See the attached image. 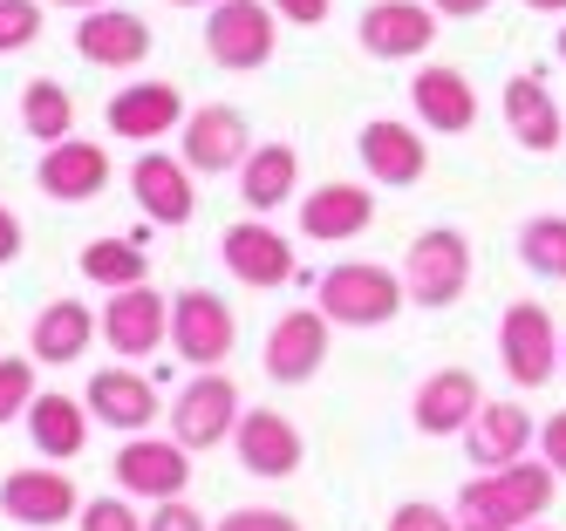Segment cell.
I'll return each instance as SVG.
<instances>
[{
    "label": "cell",
    "instance_id": "4dcf8cb0",
    "mask_svg": "<svg viewBox=\"0 0 566 531\" xmlns=\"http://www.w3.org/2000/svg\"><path fill=\"white\" fill-rule=\"evenodd\" d=\"M21 130H28L34 144H62V137L75 130V96L62 89L55 75H34L28 89H21Z\"/></svg>",
    "mask_w": 566,
    "mask_h": 531
},
{
    "label": "cell",
    "instance_id": "f35d334b",
    "mask_svg": "<svg viewBox=\"0 0 566 531\" xmlns=\"http://www.w3.org/2000/svg\"><path fill=\"white\" fill-rule=\"evenodd\" d=\"M539 457L553 464V477H566V408H553L539 423Z\"/></svg>",
    "mask_w": 566,
    "mask_h": 531
},
{
    "label": "cell",
    "instance_id": "e0dca14e",
    "mask_svg": "<svg viewBox=\"0 0 566 531\" xmlns=\"http://www.w3.org/2000/svg\"><path fill=\"white\" fill-rule=\"evenodd\" d=\"M83 402H90V416L103 429H116V436H144L157 416H165V395H157V382L137 375V368H96Z\"/></svg>",
    "mask_w": 566,
    "mask_h": 531
},
{
    "label": "cell",
    "instance_id": "60d3db41",
    "mask_svg": "<svg viewBox=\"0 0 566 531\" xmlns=\"http://www.w3.org/2000/svg\"><path fill=\"white\" fill-rule=\"evenodd\" d=\"M21 245H28V232H21V219L0 204V266H14L21 259Z\"/></svg>",
    "mask_w": 566,
    "mask_h": 531
},
{
    "label": "cell",
    "instance_id": "603a6c76",
    "mask_svg": "<svg viewBox=\"0 0 566 531\" xmlns=\"http://www.w3.org/2000/svg\"><path fill=\"white\" fill-rule=\"evenodd\" d=\"M478 408H484V389H478L471 368H437V375H423L417 395H410V423L423 436H464Z\"/></svg>",
    "mask_w": 566,
    "mask_h": 531
},
{
    "label": "cell",
    "instance_id": "e575fe53",
    "mask_svg": "<svg viewBox=\"0 0 566 531\" xmlns=\"http://www.w3.org/2000/svg\"><path fill=\"white\" fill-rule=\"evenodd\" d=\"M137 498H124V490H103V498H83V511H75V531H144V518L130 511Z\"/></svg>",
    "mask_w": 566,
    "mask_h": 531
},
{
    "label": "cell",
    "instance_id": "6da1fadb",
    "mask_svg": "<svg viewBox=\"0 0 566 531\" xmlns=\"http://www.w3.org/2000/svg\"><path fill=\"white\" fill-rule=\"evenodd\" d=\"M553 464L546 457H518L505 470H478L464 490H458V531H525V524H539L546 505H553Z\"/></svg>",
    "mask_w": 566,
    "mask_h": 531
},
{
    "label": "cell",
    "instance_id": "ac0fdd59",
    "mask_svg": "<svg viewBox=\"0 0 566 531\" xmlns=\"http://www.w3.org/2000/svg\"><path fill=\"white\" fill-rule=\"evenodd\" d=\"M232 457H239V470H247V477L280 484V477L301 470L307 443H301V429L280 416V408H247V416H239V429H232Z\"/></svg>",
    "mask_w": 566,
    "mask_h": 531
},
{
    "label": "cell",
    "instance_id": "bcb514c9",
    "mask_svg": "<svg viewBox=\"0 0 566 531\" xmlns=\"http://www.w3.org/2000/svg\"><path fill=\"white\" fill-rule=\"evenodd\" d=\"M559 62H566V28H559Z\"/></svg>",
    "mask_w": 566,
    "mask_h": 531
},
{
    "label": "cell",
    "instance_id": "d590c367",
    "mask_svg": "<svg viewBox=\"0 0 566 531\" xmlns=\"http://www.w3.org/2000/svg\"><path fill=\"white\" fill-rule=\"evenodd\" d=\"M212 531H301V518H287V511H266V505H239V511H226Z\"/></svg>",
    "mask_w": 566,
    "mask_h": 531
},
{
    "label": "cell",
    "instance_id": "52a82bcc",
    "mask_svg": "<svg viewBox=\"0 0 566 531\" xmlns=\"http://www.w3.org/2000/svg\"><path fill=\"white\" fill-rule=\"evenodd\" d=\"M559 327L539 300H512L499 314V368H505V382L512 389H546L553 382V368H559Z\"/></svg>",
    "mask_w": 566,
    "mask_h": 531
},
{
    "label": "cell",
    "instance_id": "836d02e7",
    "mask_svg": "<svg viewBox=\"0 0 566 531\" xmlns=\"http://www.w3.org/2000/svg\"><path fill=\"white\" fill-rule=\"evenodd\" d=\"M42 8L49 0H0V55H21L42 41Z\"/></svg>",
    "mask_w": 566,
    "mask_h": 531
},
{
    "label": "cell",
    "instance_id": "277c9868",
    "mask_svg": "<svg viewBox=\"0 0 566 531\" xmlns=\"http://www.w3.org/2000/svg\"><path fill=\"white\" fill-rule=\"evenodd\" d=\"M273 41H280V14L273 0H219L206 8V55L232 75H253L273 62Z\"/></svg>",
    "mask_w": 566,
    "mask_h": 531
},
{
    "label": "cell",
    "instance_id": "7c38bea8",
    "mask_svg": "<svg viewBox=\"0 0 566 531\" xmlns=\"http://www.w3.org/2000/svg\"><path fill=\"white\" fill-rule=\"evenodd\" d=\"M96 320H103V341H109L116 354H124V361H144V354L165 348V334H171V300L157 294L150 279H137V286H116Z\"/></svg>",
    "mask_w": 566,
    "mask_h": 531
},
{
    "label": "cell",
    "instance_id": "f546056e",
    "mask_svg": "<svg viewBox=\"0 0 566 531\" xmlns=\"http://www.w3.org/2000/svg\"><path fill=\"white\" fill-rule=\"evenodd\" d=\"M75 266H83V279H90V286H103V294L150 279V253H144V238H90Z\"/></svg>",
    "mask_w": 566,
    "mask_h": 531
},
{
    "label": "cell",
    "instance_id": "9c48e42d",
    "mask_svg": "<svg viewBox=\"0 0 566 531\" xmlns=\"http://www.w3.org/2000/svg\"><path fill=\"white\" fill-rule=\"evenodd\" d=\"M0 511H8V524H21V531H55V524H69L83 511V490H75V477L62 464H28V470L0 477Z\"/></svg>",
    "mask_w": 566,
    "mask_h": 531
},
{
    "label": "cell",
    "instance_id": "5bb4252c",
    "mask_svg": "<svg viewBox=\"0 0 566 531\" xmlns=\"http://www.w3.org/2000/svg\"><path fill=\"white\" fill-rule=\"evenodd\" d=\"M219 259L239 286H253V294H273V286L294 279V245L287 232H273L266 219H239L219 232Z\"/></svg>",
    "mask_w": 566,
    "mask_h": 531
},
{
    "label": "cell",
    "instance_id": "ffe728a7",
    "mask_svg": "<svg viewBox=\"0 0 566 531\" xmlns=\"http://www.w3.org/2000/svg\"><path fill=\"white\" fill-rule=\"evenodd\" d=\"M34 184H42V198H55V204H90V198L109 184V150H103V144H90V137L42 144Z\"/></svg>",
    "mask_w": 566,
    "mask_h": 531
},
{
    "label": "cell",
    "instance_id": "cb8c5ba5",
    "mask_svg": "<svg viewBox=\"0 0 566 531\" xmlns=\"http://www.w3.org/2000/svg\"><path fill=\"white\" fill-rule=\"evenodd\" d=\"M376 225V191L369 184H314L301 198V238H321V245H342V238H361Z\"/></svg>",
    "mask_w": 566,
    "mask_h": 531
},
{
    "label": "cell",
    "instance_id": "44dd1931",
    "mask_svg": "<svg viewBox=\"0 0 566 531\" xmlns=\"http://www.w3.org/2000/svg\"><path fill=\"white\" fill-rule=\"evenodd\" d=\"M533 449H539V423L525 416V402H484L464 429V457L478 470H505L518 457H533Z\"/></svg>",
    "mask_w": 566,
    "mask_h": 531
},
{
    "label": "cell",
    "instance_id": "484cf974",
    "mask_svg": "<svg viewBox=\"0 0 566 531\" xmlns=\"http://www.w3.org/2000/svg\"><path fill=\"white\" fill-rule=\"evenodd\" d=\"M96 341H103V320H96L83 300H55V307L34 314V327H28V354L42 361V368H69V361H83Z\"/></svg>",
    "mask_w": 566,
    "mask_h": 531
},
{
    "label": "cell",
    "instance_id": "7dc6e473",
    "mask_svg": "<svg viewBox=\"0 0 566 531\" xmlns=\"http://www.w3.org/2000/svg\"><path fill=\"white\" fill-rule=\"evenodd\" d=\"M525 531H553V524H546V518H539V524H525Z\"/></svg>",
    "mask_w": 566,
    "mask_h": 531
},
{
    "label": "cell",
    "instance_id": "4fadbf2b",
    "mask_svg": "<svg viewBox=\"0 0 566 531\" xmlns=\"http://www.w3.org/2000/svg\"><path fill=\"white\" fill-rule=\"evenodd\" d=\"M191 178H198V171H191L185 157L144 144L137 163H130V198H137V212H144L150 225H191V212H198V184H191Z\"/></svg>",
    "mask_w": 566,
    "mask_h": 531
},
{
    "label": "cell",
    "instance_id": "d6a6232c",
    "mask_svg": "<svg viewBox=\"0 0 566 531\" xmlns=\"http://www.w3.org/2000/svg\"><path fill=\"white\" fill-rule=\"evenodd\" d=\"M34 368H42L34 354H0V429L21 423V416H28V402L42 395V389H34Z\"/></svg>",
    "mask_w": 566,
    "mask_h": 531
},
{
    "label": "cell",
    "instance_id": "1f68e13d",
    "mask_svg": "<svg viewBox=\"0 0 566 531\" xmlns=\"http://www.w3.org/2000/svg\"><path fill=\"white\" fill-rule=\"evenodd\" d=\"M518 259L525 273H539V279H566V219L559 212H533L518 225Z\"/></svg>",
    "mask_w": 566,
    "mask_h": 531
},
{
    "label": "cell",
    "instance_id": "7a4b0ae2",
    "mask_svg": "<svg viewBox=\"0 0 566 531\" xmlns=\"http://www.w3.org/2000/svg\"><path fill=\"white\" fill-rule=\"evenodd\" d=\"M314 307L335 327H389L402 307H410V286H402V273H389L376 259H342V266L321 273Z\"/></svg>",
    "mask_w": 566,
    "mask_h": 531
},
{
    "label": "cell",
    "instance_id": "f6af8a7d",
    "mask_svg": "<svg viewBox=\"0 0 566 531\" xmlns=\"http://www.w3.org/2000/svg\"><path fill=\"white\" fill-rule=\"evenodd\" d=\"M171 8H219V0H171Z\"/></svg>",
    "mask_w": 566,
    "mask_h": 531
},
{
    "label": "cell",
    "instance_id": "d4e9b609",
    "mask_svg": "<svg viewBox=\"0 0 566 531\" xmlns=\"http://www.w3.org/2000/svg\"><path fill=\"white\" fill-rule=\"evenodd\" d=\"M103 116H109V137H124V144H157L165 130H178L191 109H185V96L171 89V82H130V89L109 96Z\"/></svg>",
    "mask_w": 566,
    "mask_h": 531
},
{
    "label": "cell",
    "instance_id": "5b68a950",
    "mask_svg": "<svg viewBox=\"0 0 566 531\" xmlns=\"http://www.w3.org/2000/svg\"><path fill=\"white\" fill-rule=\"evenodd\" d=\"M109 477L124 498L137 505H165V498H185V484H191V449L178 436H124V449L109 457Z\"/></svg>",
    "mask_w": 566,
    "mask_h": 531
},
{
    "label": "cell",
    "instance_id": "ee69618b",
    "mask_svg": "<svg viewBox=\"0 0 566 531\" xmlns=\"http://www.w3.org/2000/svg\"><path fill=\"white\" fill-rule=\"evenodd\" d=\"M49 8H75V14H90V8H103V0H49Z\"/></svg>",
    "mask_w": 566,
    "mask_h": 531
},
{
    "label": "cell",
    "instance_id": "2e32d148",
    "mask_svg": "<svg viewBox=\"0 0 566 531\" xmlns=\"http://www.w3.org/2000/svg\"><path fill=\"white\" fill-rule=\"evenodd\" d=\"M355 157H361V171H369V184H389V191H410L430 171L423 130H410V123H396V116H369V123H361Z\"/></svg>",
    "mask_w": 566,
    "mask_h": 531
},
{
    "label": "cell",
    "instance_id": "8992f818",
    "mask_svg": "<svg viewBox=\"0 0 566 531\" xmlns=\"http://www.w3.org/2000/svg\"><path fill=\"white\" fill-rule=\"evenodd\" d=\"M165 416H171V436L185 449H219V443H232V429H239L247 408H239V382L226 375V368H198Z\"/></svg>",
    "mask_w": 566,
    "mask_h": 531
},
{
    "label": "cell",
    "instance_id": "b9f144b4",
    "mask_svg": "<svg viewBox=\"0 0 566 531\" xmlns=\"http://www.w3.org/2000/svg\"><path fill=\"white\" fill-rule=\"evenodd\" d=\"M430 8H437L443 21H478L484 8H492V0H430Z\"/></svg>",
    "mask_w": 566,
    "mask_h": 531
},
{
    "label": "cell",
    "instance_id": "83f0119b",
    "mask_svg": "<svg viewBox=\"0 0 566 531\" xmlns=\"http://www.w3.org/2000/svg\"><path fill=\"white\" fill-rule=\"evenodd\" d=\"M505 130H512L518 150H533V157L559 150L566 116H559V103H553V89H546L539 75H512L505 82Z\"/></svg>",
    "mask_w": 566,
    "mask_h": 531
},
{
    "label": "cell",
    "instance_id": "4316f807",
    "mask_svg": "<svg viewBox=\"0 0 566 531\" xmlns=\"http://www.w3.org/2000/svg\"><path fill=\"white\" fill-rule=\"evenodd\" d=\"M28 443H34V457H55V464H69V457H83L90 449V402L83 395H34L28 402Z\"/></svg>",
    "mask_w": 566,
    "mask_h": 531
},
{
    "label": "cell",
    "instance_id": "9a60e30c",
    "mask_svg": "<svg viewBox=\"0 0 566 531\" xmlns=\"http://www.w3.org/2000/svg\"><path fill=\"white\" fill-rule=\"evenodd\" d=\"M239 341V320L219 294H206V286H185V294L171 300V348L191 361V368H226Z\"/></svg>",
    "mask_w": 566,
    "mask_h": 531
},
{
    "label": "cell",
    "instance_id": "f1b7e54d",
    "mask_svg": "<svg viewBox=\"0 0 566 531\" xmlns=\"http://www.w3.org/2000/svg\"><path fill=\"white\" fill-rule=\"evenodd\" d=\"M232 178H239L247 212L266 219V212H280V204L294 198V184H301V150H294V144H253V157L239 163Z\"/></svg>",
    "mask_w": 566,
    "mask_h": 531
},
{
    "label": "cell",
    "instance_id": "8fae6325",
    "mask_svg": "<svg viewBox=\"0 0 566 531\" xmlns=\"http://www.w3.org/2000/svg\"><path fill=\"white\" fill-rule=\"evenodd\" d=\"M178 157L191 163L198 178H226L253 157V130L232 103H198L185 123H178Z\"/></svg>",
    "mask_w": 566,
    "mask_h": 531
},
{
    "label": "cell",
    "instance_id": "8d00e7d4",
    "mask_svg": "<svg viewBox=\"0 0 566 531\" xmlns=\"http://www.w3.org/2000/svg\"><path fill=\"white\" fill-rule=\"evenodd\" d=\"M389 531H458V518L437 511V505H423V498H410V505L389 511Z\"/></svg>",
    "mask_w": 566,
    "mask_h": 531
},
{
    "label": "cell",
    "instance_id": "7bdbcfd3",
    "mask_svg": "<svg viewBox=\"0 0 566 531\" xmlns=\"http://www.w3.org/2000/svg\"><path fill=\"white\" fill-rule=\"evenodd\" d=\"M533 14H566V0H525Z\"/></svg>",
    "mask_w": 566,
    "mask_h": 531
},
{
    "label": "cell",
    "instance_id": "7402d4cb",
    "mask_svg": "<svg viewBox=\"0 0 566 531\" xmlns=\"http://www.w3.org/2000/svg\"><path fill=\"white\" fill-rule=\"evenodd\" d=\"M75 55L90 68H137L150 62V21L130 8H90L75 21Z\"/></svg>",
    "mask_w": 566,
    "mask_h": 531
},
{
    "label": "cell",
    "instance_id": "30bf717a",
    "mask_svg": "<svg viewBox=\"0 0 566 531\" xmlns=\"http://www.w3.org/2000/svg\"><path fill=\"white\" fill-rule=\"evenodd\" d=\"M437 28H443V14L430 0H369L361 21H355V41H361V55H376V62H417V55H430Z\"/></svg>",
    "mask_w": 566,
    "mask_h": 531
},
{
    "label": "cell",
    "instance_id": "ba28073f",
    "mask_svg": "<svg viewBox=\"0 0 566 531\" xmlns=\"http://www.w3.org/2000/svg\"><path fill=\"white\" fill-rule=\"evenodd\" d=\"M328 334H335V320L321 314V307H287L266 327V348H260L266 382H280V389L314 382L321 368H328Z\"/></svg>",
    "mask_w": 566,
    "mask_h": 531
},
{
    "label": "cell",
    "instance_id": "ab89813d",
    "mask_svg": "<svg viewBox=\"0 0 566 531\" xmlns=\"http://www.w3.org/2000/svg\"><path fill=\"white\" fill-rule=\"evenodd\" d=\"M328 8H335V0H273V14L294 21V28H321V21H328Z\"/></svg>",
    "mask_w": 566,
    "mask_h": 531
},
{
    "label": "cell",
    "instance_id": "3957f363",
    "mask_svg": "<svg viewBox=\"0 0 566 531\" xmlns=\"http://www.w3.org/2000/svg\"><path fill=\"white\" fill-rule=\"evenodd\" d=\"M402 286H410V307H458L464 286H471V238L458 225H430L410 238V253H402Z\"/></svg>",
    "mask_w": 566,
    "mask_h": 531
},
{
    "label": "cell",
    "instance_id": "d6986e66",
    "mask_svg": "<svg viewBox=\"0 0 566 531\" xmlns=\"http://www.w3.org/2000/svg\"><path fill=\"white\" fill-rule=\"evenodd\" d=\"M410 109H417L423 130H437V137L478 130V89H471V75L451 68V62H430V68L410 75Z\"/></svg>",
    "mask_w": 566,
    "mask_h": 531
},
{
    "label": "cell",
    "instance_id": "74e56055",
    "mask_svg": "<svg viewBox=\"0 0 566 531\" xmlns=\"http://www.w3.org/2000/svg\"><path fill=\"white\" fill-rule=\"evenodd\" d=\"M144 531H212V524H206V511H191L185 498H165V505L144 518Z\"/></svg>",
    "mask_w": 566,
    "mask_h": 531
}]
</instances>
